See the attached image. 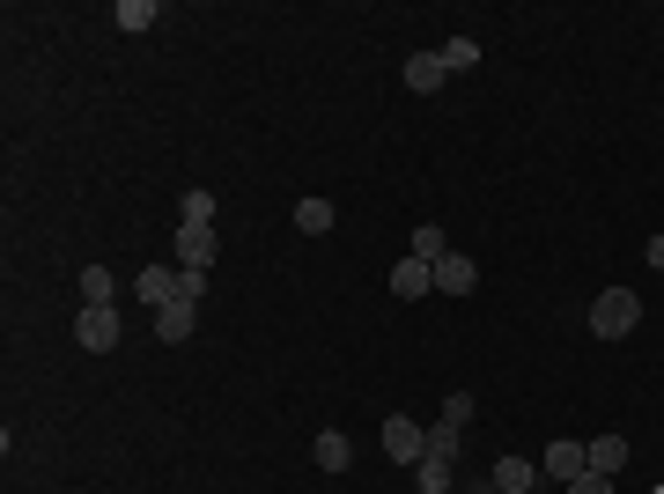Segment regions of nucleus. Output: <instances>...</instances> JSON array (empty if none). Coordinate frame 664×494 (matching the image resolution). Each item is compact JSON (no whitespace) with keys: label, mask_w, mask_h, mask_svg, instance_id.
<instances>
[{"label":"nucleus","mask_w":664,"mask_h":494,"mask_svg":"<svg viewBox=\"0 0 664 494\" xmlns=\"http://www.w3.org/2000/svg\"><path fill=\"white\" fill-rule=\"evenodd\" d=\"M635 325H642V296L635 288H606V296L590 303V332H598V340H628Z\"/></svg>","instance_id":"nucleus-1"},{"label":"nucleus","mask_w":664,"mask_h":494,"mask_svg":"<svg viewBox=\"0 0 664 494\" xmlns=\"http://www.w3.org/2000/svg\"><path fill=\"white\" fill-rule=\"evenodd\" d=\"M74 347L81 354H111L119 347V310H81L74 318Z\"/></svg>","instance_id":"nucleus-2"},{"label":"nucleus","mask_w":664,"mask_h":494,"mask_svg":"<svg viewBox=\"0 0 664 494\" xmlns=\"http://www.w3.org/2000/svg\"><path fill=\"white\" fill-rule=\"evenodd\" d=\"M384 450H392L399 465H421V450H428V428H421L414 414H392V420H384Z\"/></svg>","instance_id":"nucleus-3"},{"label":"nucleus","mask_w":664,"mask_h":494,"mask_svg":"<svg viewBox=\"0 0 664 494\" xmlns=\"http://www.w3.org/2000/svg\"><path fill=\"white\" fill-rule=\"evenodd\" d=\"M221 259V229H193V222H177V266H215Z\"/></svg>","instance_id":"nucleus-4"},{"label":"nucleus","mask_w":664,"mask_h":494,"mask_svg":"<svg viewBox=\"0 0 664 494\" xmlns=\"http://www.w3.org/2000/svg\"><path fill=\"white\" fill-rule=\"evenodd\" d=\"M472 288H480V266L458 259V251H443L436 259V296H472Z\"/></svg>","instance_id":"nucleus-5"},{"label":"nucleus","mask_w":664,"mask_h":494,"mask_svg":"<svg viewBox=\"0 0 664 494\" xmlns=\"http://www.w3.org/2000/svg\"><path fill=\"white\" fill-rule=\"evenodd\" d=\"M428 288H436V266H428V259H399L392 266V296L399 303H421Z\"/></svg>","instance_id":"nucleus-6"},{"label":"nucleus","mask_w":664,"mask_h":494,"mask_svg":"<svg viewBox=\"0 0 664 494\" xmlns=\"http://www.w3.org/2000/svg\"><path fill=\"white\" fill-rule=\"evenodd\" d=\"M133 296H141L148 310L177 303V266H141V273H133Z\"/></svg>","instance_id":"nucleus-7"},{"label":"nucleus","mask_w":664,"mask_h":494,"mask_svg":"<svg viewBox=\"0 0 664 494\" xmlns=\"http://www.w3.org/2000/svg\"><path fill=\"white\" fill-rule=\"evenodd\" d=\"M414 480H421V494H450V487H458V458H443V450H421Z\"/></svg>","instance_id":"nucleus-8"},{"label":"nucleus","mask_w":664,"mask_h":494,"mask_svg":"<svg viewBox=\"0 0 664 494\" xmlns=\"http://www.w3.org/2000/svg\"><path fill=\"white\" fill-rule=\"evenodd\" d=\"M532 480H540V465H532V458H494V472H488L494 494H532Z\"/></svg>","instance_id":"nucleus-9"},{"label":"nucleus","mask_w":664,"mask_h":494,"mask_svg":"<svg viewBox=\"0 0 664 494\" xmlns=\"http://www.w3.org/2000/svg\"><path fill=\"white\" fill-rule=\"evenodd\" d=\"M193 325H199V303H163L155 310V340H193Z\"/></svg>","instance_id":"nucleus-10"},{"label":"nucleus","mask_w":664,"mask_h":494,"mask_svg":"<svg viewBox=\"0 0 664 494\" xmlns=\"http://www.w3.org/2000/svg\"><path fill=\"white\" fill-rule=\"evenodd\" d=\"M443 81H450V67H443V52H414V59H406V89H421V97H436Z\"/></svg>","instance_id":"nucleus-11"},{"label":"nucleus","mask_w":664,"mask_h":494,"mask_svg":"<svg viewBox=\"0 0 664 494\" xmlns=\"http://www.w3.org/2000/svg\"><path fill=\"white\" fill-rule=\"evenodd\" d=\"M111 296H119V273L111 266H81V310H111Z\"/></svg>","instance_id":"nucleus-12"},{"label":"nucleus","mask_w":664,"mask_h":494,"mask_svg":"<svg viewBox=\"0 0 664 494\" xmlns=\"http://www.w3.org/2000/svg\"><path fill=\"white\" fill-rule=\"evenodd\" d=\"M584 458H590V472H606V480H613V472L628 465V436H590Z\"/></svg>","instance_id":"nucleus-13"},{"label":"nucleus","mask_w":664,"mask_h":494,"mask_svg":"<svg viewBox=\"0 0 664 494\" xmlns=\"http://www.w3.org/2000/svg\"><path fill=\"white\" fill-rule=\"evenodd\" d=\"M576 472H590V458H584V443H546V480H576Z\"/></svg>","instance_id":"nucleus-14"},{"label":"nucleus","mask_w":664,"mask_h":494,"mask_svg":"<svg viewBox=\"0 0 664 494\" xmlns=\"http://www.w3.org/2000/svg\"><path fill=\"white\" fill-rule=\"evenodd\" d=\"M333 222H340V215H333V199H295V229H303V237H325Z\"/></svg>","instance_id":"nucleus-15"},{"label":"nucleus","mask_w":664,"mask_h":494,"mask_svg":"<svg viewBox=\"0 0 664 494\" xmlns=\"http://www.w3.org/2000/svg\"><path fill=\"white\" fill-rule=\"evenodd\" d=\"M311 458H318V472H347V458H355V450H347L340 428H325L318 443H311Z\"/></svg>","instance_id":"nucleus-16"},{"label":"nucleus","mask_w":664,"mask_h":494,"mask_svg":"<svg viewBox=\"0 0 664 494\" xmlns=\"http://www.w3.org/2000/svg\"><path fill=\"white\" fill-rule=\"evenodd\" d=\"M155 15H163L155 0H119V8H111V23L119 30H155Z\"/></svg>","instance_id":"nucleus-17"},{"label":"nucleus","mask_w":664,"mask_h":494,"mask_svg":"<svg viewBox=\"0 0 664 494\" xmlns=\"http://www.w3.org/2000/svg\"><path fill=\"white\" fill-rule=\"evenodd\" d=\"M177 222H193V229H215V193H199V185H193V193L177 199Z\"/></svg>","instance_id":"nucleus-18"},{"label":"nucleus","mask_w":664,"mask_h":494,"mask_svg":"<svg viewBox=\"0 0 664 494\" xmlns=\"http://www.w3.org/2000/svg\"><path fill=\"white\" fill-rule=\"evenodd\" d=\"M443 67H450V75H466V67H480V45H472V37H443Z\"/></svg>","instance_id":"nucleus-19"},{"label":"nucleus","mask_w":664,"mask_h":494,"mask_svg":"<svg viewBox=\"0 0 664 494\" xmlns=\"http://www.w3.org/2000/svg\"><path fill=\"white\" fill-rule=\"evenodd\" d=\"M443 251H450V244H443V229H436V222H421V229H414V259H428V266H436Z\"/></svg>","instance_id":"nucleus-20"},{"label":"nucleus","mask_w":664,"mask_h":494,"mask_svg":"<svg viewBox=\"0 0 664 494\" xmlns=\"http://www.w3.org/2000/svg\"><path fill=\"white\" fill-rule=\"evenodd\" d=\"M458 443H466V428H450V420L428 428V450H443V458H458Z\"/></svg>","instance_id":"nucleus-21"},{"label":"nucleus","mask_w":664,"mask_h":494,"mask_svg":"<svg viewBox=\"0 0 664 494\" xmlns=\"http://www.w3.org/2000/svg\"><path fill=\"white\" fill-rule=\"evenodd\" d=\"M207 296V273L199 266H177V303H199Z\"/></svg>","instance_id":"nucleus-22"},{"label":"nucleus","mask_w":664,"mask_h":494,"mask_svg":"<svg viewBox=\"0 0 664 494\" xmlns=\"http://www.w3.org/2000/svg\"><path fill=\"white\" fill-rule=\"evenodd\" d=\"M443 420H450V428H466V420H472V392H450V398H443Z\"/></svg>","instance_id":"nucleus-23"},{"label":"nucleus","mask_w":664,"mask_h":494,"mask_svg":"<svg viewBox=\"0 0 664 494\" xmlns=\"http://www.w3.org/2000/svg\"><path fill=\"white\" fill-rule=\"evenodd\" d=\"M568 494H613V480H606V472H576V480H568Z\"/></svg>","instance_id":"nucleus-24"},{"label":"nucleus","mask_w":664,"mask_h":494,"mask_svg":"<svg viewBox=\"0 0 664 494\" xmlns=\"http://www.w3.org/2000/svg\"><path fill=\"white\" fill-rule=\"evenodd\" d=\"M642 259H650V266L664 273V237H650V251H642Z\"/></svg>","instance_id":"nucleus-25"}]
</instances>
